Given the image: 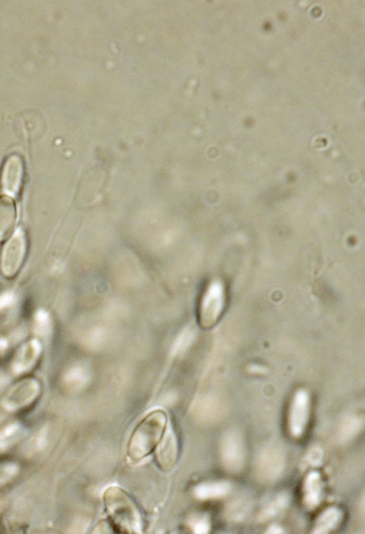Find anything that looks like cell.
<instances>
[{"label":"cell","instance_id":"1","mask_svg":"<svg viewBox=\"0 0 365 534\" xmlns=\"http://www.w3.org/2000/svg\"><path fill=\"white\" fill-rule=\"evenodd\" d=\"M168 417L162 409H155L143 418L133 430L127 445V455L138 462L155 451L168 430Z\"/></svg>","mask_w":365,"mask_h":534},{"label":"cell","instance_id":"2","mask_svg":"<svg viewBox=\"0 0 365 534\" xmlns=\"http://www.w3.org/2000/svg\"><path fill=\"white\" fill-rule=\"evenodd\" d=\"M105 510L112 529L117 533H140L142 519L130 495L120 487H108L103 495Z\"/></svg>","mask_w":365,"mask_h":534},{"label":"cell","instance_id":"3","mask_svg":"<svg viewBox=\"0 0 365 534\" xmlns=\"http://www.w3.org/2000/svg\"><path fill=\"white\" fill-rule=\"evenodd\" d=\"M227 301L225 286L220 281L208 285L201 298L199 321L204 328L214 326L222 317Z\"/></svg>","mask_w":365,"mask_h":534},{"label":"cell","instance_id":"4","mask_svg":"<svg viewBox=\"0 0 365 534\" xmlns=\"http://www.w3.org/2000/svg\"><path fill=\"white\" fill-rule=\"evenodd\" d=\"M26 238L21 228L16 229L4 245L0 255V270L7 278L20 270L26 253Z\"/></svg>","mask_w":365,"mask_h":534},{"label":"cell","instance_id":"5","mask_svg":"<svg viewBox=\"0 0 365 534\" xmlns=\"http://www.w3.org/2000/svg\"><path fill=\"white\" fill-rule=\"evenodd\" d=\"M40 390V384L37 380L25 378L9 390L1 400V405L8 411L21 410L37 398Z\"/></svg>","mask_w":365,"mask_h":534},{"label":"cell","instance_id":"6","mask_svg":"<svg viewBox=\"0 0 365 534\" xmlns=\"http://www.w3.org/2000/svg\"><path fill=\"white\" fill-rule=\"evenodd\" d=\"M311 399L309 392L297 389L293 394L288 414V426L294 438L300 437L304 432L309 419Z\"/></svg>","mask_w":365,"mask_h":534},{"label":"cell","instance_id":"7","mask_svg":"<svg viewBox=\"0 0 365 534\" xmlns=\"http://www.w3.org/2000/svg\"><path fill=\"white\" fill-rule=\"evenodd\" d=\"M24 179V163L16 154L5 161L0 173V189L6 196L16 197L20 192Z\"/></svg>","mask_w":365,"mask_h":534},{"label":"cell","instance_id":"8","mask_svg":"<svg viewBox=\"0 0 365 534\" xmlns=\"http://www.w3.org/2000/svg\"><path fill=\"white\" fill-rule=\"evenodd\" d=\"M155 461L163 472L170 471L178 458V443L173 430H167L162 440L155 450Z\"/></svg>","mask_w":365,"mask_h":534},{"label":"cell","instance_id":"9","mask_svg":"<svg viewBox=\"0 0 365 534\" xmlns=\"http://www.w3.org/2000/svg\"><path fill=\"white\" fill-rule=\"evenodd\" d=\"M222 457L225 467L231 471H238L242 467L245 450L238 433L232 431L226 435L222 443Z\"/></svg>","mask_w":365,"mask_h":534},{"label":"cell","instance_id":"10","mask_svg":"<svg viewBox=\"0 0 365 534\" xmlns=\"http://www.w3.org/2000/svg\"><path fill=\"white\" fill-rule=\"evenodd\" d=\"M41 353L38 341L31 340L24 344L16 352L12 362V370L16 374L30 371L36 364Z\"/></svg>","mask_w":365,"mask_h":534},{"label":"cell","instance_id":"11","mask_svg":"<svg viewBox=\"0 0 365 534\" xmlns=\"http://www.w3.org/2000/svg\"><path fill=\"white\" fill-rule=\"evenodd\" d=\"M322 480L319 472L311 471L305 477L303 483V503L309 510L316 508L322 497Z\"/></svg>","mask_w":365,"mask_h":534},{"label":"cell","instance_id":"12","mask_svg":"<svg viewBox=\"0 0 365 534\" xmlns=\"http://www.w3.org/2000/svg\"><path fill=\"white\" fill-rule=\"evenodd\" d=\"M283 464V456L279 450L274 448L267 449L259 456V473L262 478L273 479L281 472Z\"/></svg>","mask_w":365,"mask_h":534},{"label":"cell","instance_id":"13","mask_svg":"<svg viewBox=\"0 0 365 534\" xmlns=\"http://www.w3.org/2000/svg\"><path fill=\"white\" fill-rule=\"evenodd\" d=\"M16 221V208L11 197H0V241L5 238Z\"/></svg>","mask_w":365,"mask_h":534},{"label":"cell","instance_id":"14","mask_svg":"<svg viewBox=\"0 0 365 534\" xmlns=\"http://www.w3.org/2000/svg\"><path fill=\"white\" fill-rule=\"evenodd\" d=\"M342 518V512L337 507H329L318 517L312 533L324 534L335 529Z\"/></svg>","mask_w":365,"mask_h":534},{"label":"cell","instance_id":"15","mask_svg":"<svg viewBox=\"0 0 365 534\" xmlns=\"http://www.w3.org/2000/svg\"><path fill=\"white\" fill-rule=\"evenodd\" d=\"M25 434L23 425L11 422L0 428V449L6 448L21 440Z\"/></svg>","mask_w":365,"mask_h":534},{"label":"cell","instance_id":"16","mask_svg":"<svg viewBox=\"0 0 365 534\" xmlns=\"http://www.w3.org/2000/svg\"><path fill=\"white\" fill-rule=\"evenodd\" d=\"M48 427L43 426L27 441L25 452L28 455L35 454L43 450L48 443Z\"/></svg>","mask_w":365,"mask_h":534},{"label":"cell","instance_id":"17","mask_svg":"<svg viewBox=\"0 0 365 534\" xmlns=\"http://www.w3.org/2000/svg\"><path fill=\"white\" fill-rule=\"evenodd\" d=\"M230 490V485L227 482L220 481L208 483L199 489L201 498H219L226 495Z\"/></svg>","mask_w":365,"mask_h":534},{"label":"cell","instance_id":"18","mask_svg":"<svg viewBox=\"0 0 365 534\" xmlns=\"http://www.w3.org/2000/svg\"><path fill=\"white\" fill-rule=\"evenodd\" d=\"M288 499L287 495H280L274 500L269 503L260 513V518L267 520L280 512L287 505Z\"/></svg>","mask_w":365,"mask_h":534},{"label":"cell","instance_id":"19","mask_svg":"<svg viewBox=\"0 0 365 534\" xmlns=\"http://www.w3.org/2000/svg\"><path fill=\"white\" fill-rule=\"evenodd\" d=\"M19 472V465L12 461L3 462L0 463V487L4 485Z\"/></svg>","mask_w":365,"mask_h":534},{"label":"cell","instance_id":"20","mask_svg":"<svg viewBox=\"0 0 365 534\" xmlns=\"http://www.w3.org/2000/svg\"><path fill=\"white\" fill-rule=\"evenodd\" d=\"M360 425V421L357 419L348 420L342 428V435L346 438L352 436L358 430Z\"/></svg>","mask_w":365,"mask_h":534},{"label":"cell","instance_id":"21","mask_svg":"<svg viewBox=\"0 0 365 534\" xmlns=\"http://www.w3.org/2000/svg\"><path fill=\"white\" fill-rule=\"evenodd\" d=\"M322 459V453L319 448H313L307 455V462L312 465H319Z\"/></svg>","mask_w":365,"mask_h":534},{"label":"cell","instance_id":"22","mask_svg":"<svg viewBox=\"0 0 365 534\" xmlns=\"http://www.w3.org/2000/svg\"><path fill=\"white\" fill-rule=\"evenodd\" d=\"M14 297L11 293H4L0 295V313L11 306Z\"/></svg>","mask_w":365,"mask_h":534},{"label":"cell","instance_id":"23","mask_svg":"<svg viewBox=\"0 0 365 534\" xmlns=\"http://www.w3.org/2000/svg\"><path fill=\"white\" fill-rule=\"evenodd\" d=\"M266 533H272V534L273 533L278 534V533H282L283 530H282V529L279 526L274 525L270 526L267 529V531Z\"/></svg>","mask_w":365,"mask_h":534},{"label":"cell","instance_id":"24","mask_svg":"<svg viewBox=\"0 0 365 534\" xmlns=\"http://www.w3.org/2000/svg\"><path fill=\"white\" fill-rule=\"evenodd\" d=\"M4 378H2V377H1V376H0V388H1V386H2V384L4 383Z\"/></svg>","mask_w":365,"mask_h":534}]
</instances>
